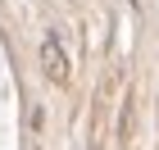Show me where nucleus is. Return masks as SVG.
Listing matches in <instances>:
<instances>
[{
  "label": "nucleus",
  "instance_id": "nucleus-1",
  "mask_svg": "<svg viewBox=\"0 0 159 150\" xmlns=\"http://www.w3.org/2000/svg\"><path fill=\"white\" fill-rule=\"evenodd\" d=\"M41 68H46L50 82H68V59H64V46H59V37H55V32L41 41Z\"/></svg>",
  "mask_w": 159,
  "mask_h": 150
}]
</instances>
